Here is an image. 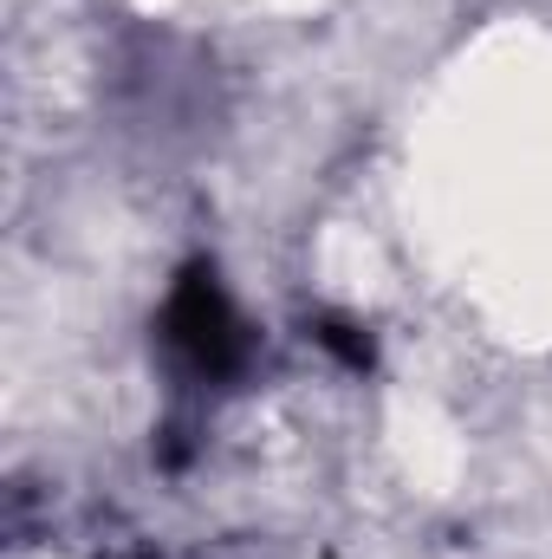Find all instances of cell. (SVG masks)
<instances>
[{"mask_svg": "<svg viewBox=\"0 0 552 559\" xmlns=\"http://www.w3.org/2000/svg\"><path fill=\"white\" fill-rule=\"evenodd\" d=\"M169 325H176V345H182L195 365L221 371V365L235 358V319H228V306H221V293H215L208 280H189V286H182Z\"/></svg>", "mask_w": 552, "mask_h": 559, "instance_id": "obj_1", "label": "cell"}]
</instances>
